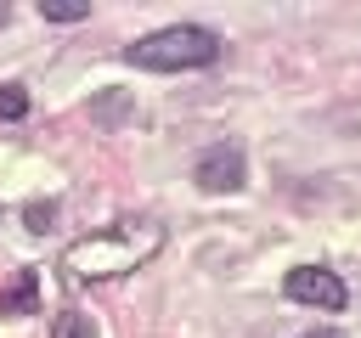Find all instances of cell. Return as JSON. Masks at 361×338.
I'll list each match as a JSON object with an SVG mask.
<instances>
[{"label":"cell","instance_id":"1","mask_svg":"<svg viewBox=\"0 0 361 338\" xmlns=\"http://www.w3.org/2000/svg\"><path fill=\"white\" fill-rule=\"evenodd\" d=\"M164 231L147 225V220H118V225H102L90 237H79L68 254H62V270L79 276V282H102V276H118V270H135L147 254H158Z\"/></svg>","mask_w":361,"mask_h":338},{"label":"cell","instance_id":"2","mask_svg":"<svg viewBox=\"0 0 361 338\" xmlns=\"http://www.w3.org/2000/svg\"><path fill=\"white\" fill-rule=\"evenodd\" d=\"M130 68H152V73H186V68H209L220 56V39L197 23H175V28H158L147 39H135L130 51Z\"/></svg>","mask_w":361,"mask_h":338},{"label":"cell","instance_id":"3","mask_svg":"<svg viewBox=\"0 0 361 338\" xmlns=\"http://www.w3.org/2000/svg\"><path fill=\"white\" fill-rule=\"evenodd\" d=\"M282 293L288 299H299V304H316V310H344V282L333 276V270H322V265H299V270H288L282 276Z\"/></svg>","mask_w":361,"mask_h":338},{"label":"cell","instance_id":"4","mask_svg":"<svg viewBox=\"0 0 361 338\" xmlns=\"http://www.w3.org/2000/svg\"><path fill=\"white\" fill-rule=\"evenodd\" d=\"M197 186L203 192H237L243 186V146L237 141H220L197 158Z\"/></svg>","mask_w":361,"mask_h":338},{"label":"cell","instance_id":"5","mask_svg":"<svg viewBox=\"0 0 361 338\" xmlns=\"http://www.w3.org/2000/svg\"><path fill=\"white\" fill-rule=\"evenodd\" d=\"M39 304V276L34 270H11V282L0 287V315H28Z\"/></svg>","mask_w":361,"mask_h":338},{"label":"cell","instance_id":"6","mask_svg":"<svg viewBox=\"0 0 361 338\" xmlns=\"http://www.w3.org/2000/svg\"><path fill=\"white\" fill-rule=\"evenodd\" d=\"M51 338H96V327H90V315H79V310H62V315L51 321Z\"/></svg>","mask_w":361,"mask_h":338},{"label":"cell","instance_id":"7","mask_svg":"<svg viewBox=\"0 0 361 338\" xmlns=\"http://www.w3.org/2000/svg\"><path fill=\"white\" fill-rule=\"evenodd\" d=\"M28 113V90L23 84H0V118H23Z\"/></svg>","mask_w":361,"mask_h":338},{"label":"cell","instance_id":"8","mask_svg":"<svg viewBox=\"0 0 361 338\" xmlns=\"http://www.w3.org/2000/svg\"><path fill=\"white\" fill-rule=\"evenodd\" d=\"M85 11H90L85 0H45V17H51V23H79Z\"/></svg>","mask_w":361,"mask_h":338},{"label":"cell","instance_id":"9","mask_svg":"<svg viewBox=\"0 0 361 338\" xmlns=\"http://www.w3.org/2000/svg\"><path fill=\"white\" fill-rule=\"evenodd\" d=\"M51 220H56V203H28L23 208V225L28 231H51Z\"/></svg>","mask_w":361,"mask_h":338},{"label":"cell","instance_id":"10","mask_svg":"<svg viewBox=\"0 0 361 338\" xmlns=\"http://www.w3.org/2000/svg\"><path fill=\"white\" fill-rule=\"evenodd\" d=\"M90 113H96V118H113V113H124V96H102Z\"/></svg>","mask_w":361,"mask_h":338},{"label":"cell","instance_id":"11","mask_svg":"<svg viewBox=\"0 0 361 338\" xmlns=\"http://www.w3.org/2000/svg\"><path fill=\"white\" fill-rule=\"evenodd\" d=\"M305 338H344V332H333V327H316V332H305Z\"/></svg>","mask_w":361,"mask_h":338},{"label":"cell","instance_id":"12","mask_svg":"<svg viewBox=\"0 0 361 338\" xmlns=\"http://www.w3.org/2000/svg\"><path fill=\"white\" fill-rule=\"evenodd\" d=\"M0 23H6V6H0Z\"/></svg>","mask_w":361,"mask_h":338}]
</instances>
